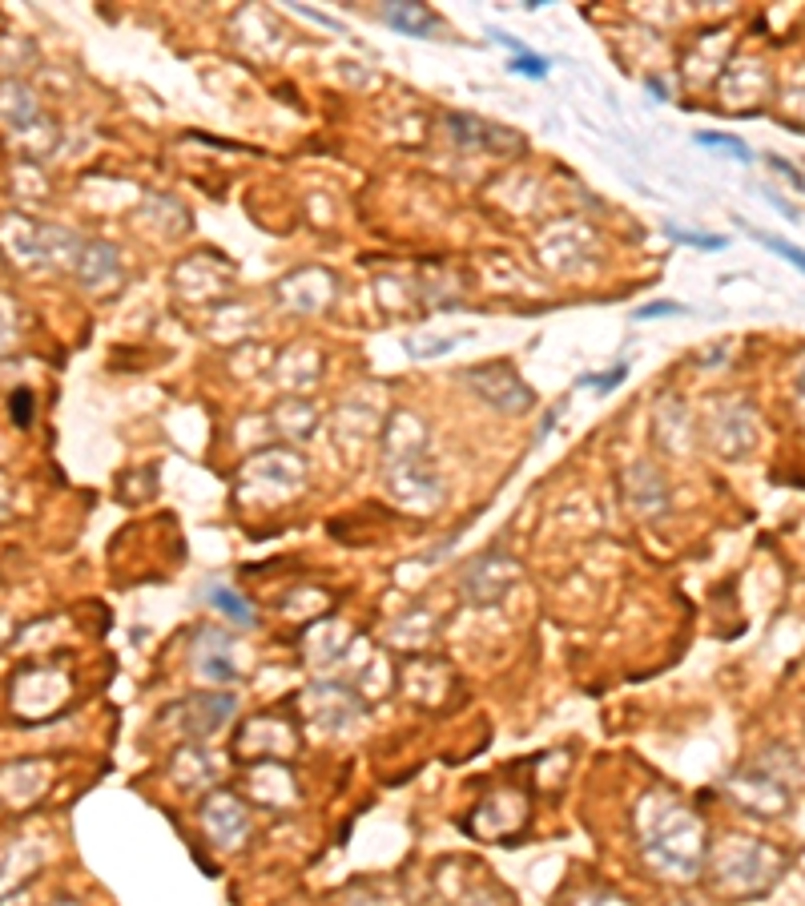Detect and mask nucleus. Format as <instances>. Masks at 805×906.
Instances as JSON below:
<instances>
[{
  "label": "nucleus",
  "mask_w": 805,
  "mask_h": 906,
  "mask_svg": "<svg viewBox=\"0 0 805 906\" xmlns=\"http://www.w3.org/2000/svg\"><path fill=\"white\" fill-rule=\"evenodd\" d=\"M206 600H210V609H218L222 617H230V621L242 625V629H254V625H258L254 604H250L242 592H234L230 584H210V588H206Z\"/></svg>",
  "instance_id": "f257e3e1"
},
{
  "label": "nucleus",
  "mask_w": 805,
  "mask_h": 906,
  "mask_svg": "<svg viewBox=\"0 0 805 906\" xmlns=\"http://www.w3.org/2000/svg\"><path fill=\"white\" fill-rule=\"evenodd\" d=\"M387 21L395 25V29H403V33H415V37H427L431 29H435V17L431 13H423L419 5H395V9H387Z\"/></svg>",
  "instance_id": "f03ea898"
},
{
  "label": "nucleus",
  "mask_w": 805,
  "mask_h": 906,
  "mask_svg": "<svg viewBox=\"0 0 805 906\" xmlns=\"http://www.w3.org/2000/svg\"><path fill=\"white\" fill-rule=\"evenodd\" d=\"M697 145H709V149H729V154H733V158H741V162H749V158H753L745 141L725 137V133H697Z\"/></svg>",
  "instance_id": "7ed1b4c3"
},
{
  "label": "nucleus",
  "mask_w": 805,
  "mask_h": 906,
  "mask_svg": "<svg viewBox=\"0 0 805 906\" xmlns=\"http://www.w3.org/2000/svg\"><path fill=\"white\" fill-rule=\"evenodd\" d=\"M753 238H761V242H765V246H769L773 254H781L785 262H793V266H797V270L805 274V250H801V246H793V242H785V238H769V234H757V230H753Z\"/></svg>",
  "instance_id": "20e7f679"
},
{
  "label": "nucleus",
  "mask_w": 805,
  "mask_h": 906,
  "mask_svg": "<svg viewBox=\"0 0 805 906\" xmlns=\"http://www.w3.org/2000/svg\"><path fill=\"white\" fill-rule=\"evenodd\" d=\"M673 242H685V246H697V250H725V238H709V234H693V230H681V226H665Z\"/></svg>",
  "instance_id": "39448f33"
},
{
  "label": "nucleus",
  "mask_w": 805,
  "mask_h": 906,
  "mask_svg": "<svg viewBox=\"0 0 805 906\" xmlns=\"http://www.w3.org/2000/svg\"><path fill=\"white\" fill-rule=\"evenodd\" d=\"M512 73H524V77H548V57H536V53H524V57H512V65H508Z\"/></svg>",
  "instance_id": "423d86ee"
},
{
  "label": "nucleus",
  "mask_w": 805,
  "mask_h": 906,
  "mask_svg": "<svg viewBox=\"0 0 805 906\" xmlns=\"http://www.w3.org/2000/svg\"><path fill=\"white\" fill-rule=\"evenodd\" d=\"M657 315H685L681 302H649V307H640L636 319H657Z\"/></svg>",
  "instance_id": "0eeeda50"
},
{
  "label": "nucleus",
  "mask_w": 805,
  "mask_h": 906,
  "mask_svg": "<svg viewBox=\"0 0 805 906\" xmlns=\"http://www.w3.org/2000/svg\"><path fill=\"white\" fill-rule=\"evenodd\" d=\"M13 419H17L21 427L33 419V395H29V391H17V395H13Z\"/></svg>",
  "instance_id": "6e6552de"
},
{
  "label": "nucleus",
  "mask_w": 805,
  "mask_h": 906,
  "mask_svg": "<svg viewBox=\"0 0 805 906\" xmlns=\"http://www.w3.org/2000/svg\"><path fill=\"white\" fill-rule=\"evenodd\" d=\"M624 375H628V367H624V363H620V367H616V371H608V375H600V379H584V383H596V391H600V395H604V391H612V387H616V383H620V379H624Z\"/></svg>",
  "instance_id": "1a4fd4ad"
}]
</instances>
